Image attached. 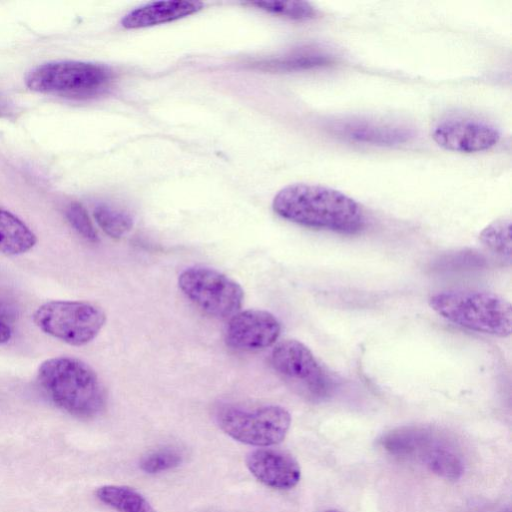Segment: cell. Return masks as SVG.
Listing matches in <instances>:
<instances>
[{
  "label": "cell",
  "instance_id": "cell-1",
  "mask_svg": "<svg viewBox=\"0 0 512 512\" xmlns=\"http://www.w3.org/2000/svg\"><path fill=\"white\" fill-rule=\"evenodd\" d=\"M272 208L283 219L310 228L352 234L365 224L359 203L341 191L323 185H288L275 195Z\"/></svg>",
  "mask_w": 512,
  "mask_h": 512
},
{
  "label": "cell",
  "instance_id": "cell-2",
  "mask_svg": "<svg viewBox=\"0 0 512 512\" xmlns=\"http://www.w3.org/2000/svg\"><path fill=\"white\" fill-rule=\"evenodd\" d=\"M37 380L56 406L75 417L93 418L105 407V390L96 372L77 358L59 356L43 361Z\"/></svg>",
  "mask_w": 512,
  "mask_h": 512
},
{
  "label": "cell",
  "instance_id": "cell-3",
  "mask_svg": "<svg viewBox=\"0 0 512 512\" xmlns=\"http://www.w3.org/2000/svg\"><path fill=\"white\" fill-rule=\"evenodd\" d=\"M429 306L439 316L471 331L501 338L512 332V307L488 291L454 289L430 296Z\"/></svg>",
  "mask_w": 512,
  "mask_h": 512
},
{
  "label": "cell",
  "instance_id": "cell-4",
  "mask_svg": "<svg viewBox=\"0 0 512 512\" xmlns=\"http://www.w3.org/2000/svg\"><path fill=\"white\" fill-rule=\"evenodd\" d=\"M112 79V71L104 65L57 61L34 68L27 75L25 83L35 92L86 98L104 92Z\"/></svg>",
  "mask_w": 512,
  "mask_h": 512
},
{
  "label": "cell",
  "instance_id": "cell-5",
  "mask_svg": "<svg viewBox=\"0 0 512 512\" xmlns=\"http://www.w3.org/2000/svg\"><path fill=\"white\" fill-rule=\"evenodd\" d=\"M34 324L45 334L72 346L91 342L104 327L106 314L87 301L54 300L34 312Z\"/></svg>",
  "mask_w": 512,
  "mask_h": 512
},
{
  "label": "cell",
  "instance_id": "cell-6",
  "mask_svg": "<svg viewBox=\"0 0 512 512\" xmlns=\"http://www.w3.org/2000/svg\"><path fill=\"white\" fill-rule=\"evenodd\" d=\"M217 421L220 428L234 440L268 447L284 440L291 425V415L279 405L254 408L227 406L219 411Z\"/></svg>",
  "mask_w": 512,
  "mask_h": 512
},
{
  "label": "cell",
  "instance_id": "cell-7",
  "mask_svg": "<svg viewBox=\"0 0 512 512\" xmlns=\"http://www.w3.org/2000/svg\"><path fill=\"white\" fill-rule=\"evenodd\" d=\"M178 286L195 306L215 318H231L242 307V287L227 275L209 267L185 269L178 277Z\"/></svg>",
  "mask_w": 512,
  "mask_h": 512
},
{
  "label": "cell",
  "instance_id": "cell-8",
  "mask_svg": "<svg viewBox=\"0 0 512 512\" xmlns=\"http://www.w3.org/2000/svg\"><path fill=\"white\" fill-rule=\"evenodd\" d=\"M382 444L390 453L422 462L432 473L449 480L463 471L459 455L445 441L425 428H401L387 434Z\"/></svg>",
  "mask_w": 512,
  "mask_h": 512
},
{
  "label": "cell",
  "instance_id": "cell-9",
  "mask_svg": "<svg viewBox=\"0 0 512 512\" xmlns=\"http://www.w3.org/2000/svg\"><path fill=\"white\" fill-rule=\"evenodd\" d=\"M273 369L284 380L310 398L327 395L331 381L312 353L302 342L287 339L278 343L271 352Z\"/></svg>",
  "mask_w": 512,
  "mask_h": 512
},
{
  "label": "cell",
  "instance_id": "cell-10",
  "mask_svg": "<svg viewBox=\"0 0 512 512\" xmlns=\"http://www.w3.org/2000/svg\"><path fill=\"white\" fill-rule=\"evenodd\" d=\"M431 137L445 150L476 153L494 147L500 140V132L495 125L479 118L451 116L434 125Z\"/></svg>",
  "mask_w": 512,
  "mask_h": 512
},
{
  "label": "cell",
  "instance_id": "cell-11",
  "mask_svg": "<svg viewBox=\"0 0 512 512\" xmlns=\"http://www.w3.org/2000/svg\"><path fill=\"white\" fill-rule=\"evenodd\" d=\"M280 332L281 324L272 313L249 309L239 311L229 318L225 342L235 350H260L273 345Z\"/></svg>",
  "mask_w": 512,
  "mask_h": 512
},
{
  "label": "cell",
  "instance_id": "cell-12",
  "mask_svg": "<svg viewBox=\"0 0 512 512\" xmlns=\"http://www.w3.org/2000/svg\"><path fill=\"white\" fill-rule=\"evenodd\" d=\"M246 466L251 474L268 487L288 490L295 487L301 478L297 460L289 453L260 448L246 457Z\"/></svg>",
  "mask_w": 512,
  "mask_h": 512
},
{
  "label": "cell",
  "instance_id": "cell-13",
  "mask_svg": "<svg viewBox=\"0 0 512 512\" xmlns=\"http://www.w3.org/2000/svg\"><path fill=\"white\" fill-rule=\"evenodd\" d=\"M199 1L166 0L144 4L127 13L121 20L126 29L150 27L172 22L200 11Z\"/></svg>",
  "mask_w": 512,
  "mask_h": 512
},
{
  "label": "cell",
  "instance_id": "cell-14",
  "mask_svg": "<svg viewBox=\"0 0 512 512\" xmlns=\"http://www.w3.org/2000/svg\"><path fill=\"white\" fill-rule=\"evenodd\" d=\"M341 137L372 145H397L407 142L412 131L406 127L370 121H348L334 127Z\"/></svg>",
  "mask_w": 512,
  "mask_h": 512
},
{
  "label": "cell",
  "instance_id": "cell-15",
  "mask_svg": "<svg viewBox=\"0 0 512 512\" xmlns=\"http://www.w3.org/2000/svg\"><path fill=\"white\" fill-rule=\"evenodd\" d=\"M37 242L34 232L16 215L0 208V253L6 256L23 254Z\"/></svg>",
  "mask_w": 512,
  "mask_h": 512
},
{
  "label": "cell",
  "instance_id": "cell-16",
  "mask_svg": "<svg viewBox=\"0 0 512 512\" xmlns=\"http://www.w3.org/2000/svg\"><path fill=\"white\" fill-rule=\"evenodd\" d=\"M96 497L118 512H156L142 494L128 486H101L96 490Z\"/></svg>",
  "mask_w": 512,
  "mask_h": 512
},
{
  "label": "cell",
  "instance_id": "cell-17",
  "mask_svg": "<svg viewBox=\"0 0 512 512\" xmlns=\"http://www.w3.org/2000/svg\"><path fill=\"white\" fill-rule=\"evenodd\" d=\"M481 243L493 253L511 260V220L501 217L488 224L479 234Z\"/></svg>",
  "mask_w": 512,
  "mask_h": 512
},
{
  "label": "cell",
  "instance_id": "cell-18",
  "mask_svg": "<svg viewBox=\"0 0 512 512\" xmlns=\"http://www.w3.org/2000/svg\"><path fill=\"white\" fill-rule=\"evenodd\" d=\"M93 216L99 227L113 239L122 238L133 227V218L129 213L107 204L97 205Z\"/></svg>",
  "mask_w": 512,
  "mask_h": 512
},
{
  "label": "cell",
  "instance_id": "cell-19",
  "mask_svg": "<svg viewBox=\"0 0 512 512\" xmlns=\"http://www.w3.org/2000/svg\"><path fill=\"white\" fill-rule=\"evenodd\" d=\"M330 62L331 59L321 52L305 50L265 61L261 65L273 70L291 71L325 66Z\"/></svg>",
  "mask_w": 512,
  "mask_h": 512
},
{
  "label": "cell",
  "instance_id": "cell-20",
  "mask_svg": "<svg viewBox=\"0 0 512 512\" xmlns=\"http://www.w3.org/2000/svg\"><path fill=\"white\" fill-rule=\"evenodd\" d=\"M183 453L175 447H163L148 452L140 460V469L147 474H157L178 467Z\"/></svg>",
  "mask_w": 512,
  "mask_h": 512
},
{
  "label": "cell",
  "instance_id": "cell-21",
  "mask_svg": "<svg viewBox=\"0 0 512 512\" xmlns=\"http://www.w3.org/2000/svg\"><path fill=\"white\" fill-rule=\"evenodd\" d=\"M250 4L269 13L294 20H308L317 15V10L305 1H256Z\"/></svg>",
  "mask_w": 512,
  "mask_h": 512
},
{
  "label": "cell",
  "instance_id": "cell-22",
  "mask_svg": "<svg viewBox=\"0 0 512 512\" xmlns=\"http://www.w3.org/2000/svg\"><path fill=\"white\" fill-rule=\"evenodd\" d=\"M66 218L79 235L90 242L98 241L97 232L86 209L79 202H71L66 209Z\"/></svg>",
  "mask_w": 512,
  "mask_h": 512
},
{
  "label": "cell",
  "instance_id": "cell-23",
  "mask_svg": "<svg viewBox=\"0 0 512 512\" xmlns=\"http://www.w3.org/2000/svg\"><path fill=\"white\" fill-rule=\"evenodd\" d=\"M12 337V328L6 317L0 312V344L7 343Z\"/></svg>",
  "mask_w": 512,
  "mask_h": 512
},
{
  "label": "cell",
  "instance_id": "cell-24",
  "mask_svg": "<svg viewBox=\"0 0 512 512\" xmlns=\"http://www.w3.org/2000/svg\"><path fill=\"white\" fill-rule=\"evenodd\" d=\"M7 111H8V108L6 106V103H4L0 100V116H2L3 114H6Z\"/></svg>",
  "mask_w": 512,
  "mask_h": 512
},
{
  "label": "cell",
  "instance_id": "cell-25",
  "mask_svg": "<svg viewBox=\"0 0 512 512\" xmlns=\"http://www.w3.org/2000/svg\"><path fill=\"white\" fill-rule=\"evenodd\" d=\"M323 512H340V511H337V510H326V511H323Z\"/></svg>",
  "mask_w": 512,
  "mask_h": 512
}]
</instances>
